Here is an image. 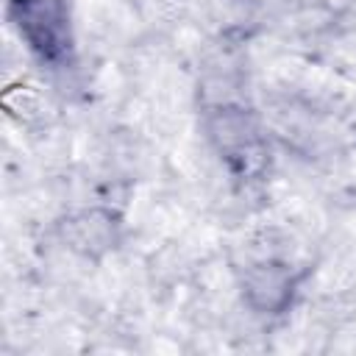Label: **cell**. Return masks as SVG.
Returning <instances> with one entry per match:
<instances>
[{
	"mask_svg": "<svg viewBox=\"0 0 356 356\" xmlns=\"http://www.w3.org/2000/svg\"><path fill=\"white\" fill-rule=\"evenodd\" d=\"M8 19L25 47L47 67L72 64V28L67 0H6Z\"/></svg>",
	"mask_w": 356,
	"mask_h": 356,
	"instance_id": "cell-1",
	"label": "cell"
},
{
	"mask_svg": "<svg viewBox=\"0 0 356 356\" xmlns=\"http://www.w3.org/2000/svg\"><path fill=\"white\" fill-rule=\"evenodd\" d=\"M58 228H61V239L70 250H75L86 259L89 256L97 259L117 248L120 220L108 209H83L78 214H70Z\"/></svg>",
	"mask_w": 356,
	"mask_h": 356,
	"instance_id": "cell-4",
	"label": "cell"
},
{
	"mask_svg": "<svg viewBox=\"0 0 356 356\" xmlns=\"http://www.w3.org/2000/svg\"><path fill=\"white\" fill-rule=\"evenodd\" d=\"M209 136L214 139L217 150L231 161L239 164L245 172L261 159L259 131L242 108H220L209 122Z\"/></svg>",
	"mask_w": 356,
	"mask_h": 356,
	"instance_id": "cell-3",
	"label": "cell"
},
{
	"mask_svg": "<svg viewBox=\"0 0 356 356\" xmlns=\"http://www.w3.org/2000/svg\"><path fill=\"white\" fill-rule=\"evenodd\" d=\"M239 286H242V300L253 314L275 317L292 306L300 286V275L292 270V264L267 259V261L250 264Z\"/></svg>",
	"mask_w": 356,
	"mask_h": 356,
	"instance_id": "cell-2",
	"label": "cell"
}]
</instances>
